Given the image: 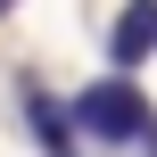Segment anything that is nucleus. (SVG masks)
<instances>
[{
	"instance_id": "f257e3e1",
	"label": "nucleus",
	"mask_w": 157,
	"mask_h": 157,
	"mask_svg": "<svg viewBox=\"0 0 157 157\" xmlns=\"http://www.w3.org/2000/svg\"><path fill=\"white\" fill-rule=\"evenodd\" d=\"M66 116H75L83 141H108V149H157V108H149V91H141L132 75H99V83H83V91L66 99Z\"/></svg>"
},
{
	"instance_id": "f03ea898",
	"label": "nucleus",
	"mask_w": 157,
	"mask_h": 157,
	"mask_svg": "<svg viewBox=\"0 0 157 157\" xmlns=\"http://www.w3.org/2000/svg\"><path fill=\"white\" fill-rule=\"evenodd\" d=\"M149 50H157V0H132V8L116 17V33H108V66H116V75H132Z\"/></svg>"
},
{
	"instance_id": "7ed1b4c3",
	"label": "nucleus",
	"mask_w": 157,
	"mask_h": 157,
	"mask_svg": "<svg viewBox=\"0 0 157 157\" xmlns=\"http://www.w3.org/2000/svg\"><path fill=\"white\" fill-rule=\"evenodd\" d=\"M8 8H17V0H0V17H8Z\"/></svg>"
}]
</instances>
